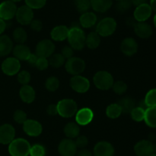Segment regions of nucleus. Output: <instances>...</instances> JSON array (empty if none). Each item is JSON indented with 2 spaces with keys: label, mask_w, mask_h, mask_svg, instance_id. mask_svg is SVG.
Masks as SVG:
<instances>
[{
  "label": "nucleus",
  "mask_w": 156,
  "mask_h": 156,
  "mask_svg": "<svg viewBox=\"0 0 156 156\" xmlns=\"http://www.w3.org/2000/svg\"><path fill=\"white\" fill-rule=\"evenodd\" d=\"M85 32L80 27V24H73L69 32L68 39L70 47L74 50H80L84 48L85 45Z\"/></svg>",
  "instance_id": "1"
},
{
  "label": "nucleus",
  "mask_w": 156,
  "mask_h": 156,
  "mask_svg": "<svg viewBox=\"0 0 156 156\" xmlns=\"http://www.w3.org/2000/svg\"><path fill=\"white\" fill-rule=\"evenodd\" d=\"M30 147L31 145L28 141L18 138L9 144V152L11 156H28Z\"/></svg>",
  "instance_id": "2"
},
{
  "label": "nucleus",
  "mask_w": 156,
  "mask_h": 156,
  "mask_svg": "<svg viewBox=\"0 0 156 156\" xmlns=\"http://www.w3.org/2000/svg\"><path fill=\"white\" fill-rule=\"evenodd\" d=\"M58 114L63 118H71L76 114L78 106L72 99H63L57 103Z\"/></svg>",
  "instance_id": "3"
},
{
  "label": "nucleus",
  "mask_w": 156,
  "mask_h": 156,
  "mask_svg": "<svg viewBox=\"0 0 156 156\" xmlns=\"http://www.w3.org/2000/svg\"><path fill=\"white\" fill-rule=\"evenodd\" d=\"M93 82L95 87L99 90H108L112 88L114 80L113 76L109 72L101 70L94 74Z\"/></svg>",
  "instance_id": "4"
},
{
  "label": "nucleus",
  "mask_w": 156,
  "mask_h": 156,
  "mask_svg": "<svg viewBox=\"0 0 156 156\" xmlns=\"http://www.w3.org/2000/svg\"><path fill=\"white\" fill-rule=\"evenodd\" d=\"M117 29V21L114 18L107 17L98 23L96 32L101 37H108L112 35Z\"/></svg>",
  "instance_id": "5"
},
{
  "label": "nucleus",
  "mask_w": 156,
  "mask_h": 156,
  "mask_svg": "<svg viewBox=\"0 0 156 156\" xmlns=\"http://www.w3.org/2000/svg\"><path fill=\"white\" fill-rule=\"evenodd\" d=\"M65 68L69 74L73 76L80 75L85 70V62L82 58L73 57L69 59H67L65 64Z\"/></svg>",
  "instance_id": "6"
},
{
  "label": "nucleus",
  "mask_w": 156,
  "mask_h": 156,
  "mask_svg": "<svg viewBox=\"0 0 156 156\" xmlns=\"http://www.w3.org/2000/svg\"><path fill=\"white\" fill-rule=\"evenodd\" d=\"M55 50V44L49 39L40 41L36 46V55L40 58H48Z\"/></svg>",
  "instance_id": "7"
},
{
  "label": "nucleus",
  "mask_w": 156,
  "mask_h": 156,
  "mask_svg": "<svg viewBox=\"0 0 156 156\" xmlns=\"http://www.w3.org/2000/svg\"><path fill=\"white\" fill-rule=\"evenodd\" d=\"M16 5L15 2L6 0L0 4V18L4 21H9L15 17L17 12Z\"/></svg>",
  "instance_id": "8"
},
{
  "label": "nucleus",
  "mask_w": 156,
  "mask_h": 156,
  "mask_svg": "<svg viewBox=\"0 0 156 156\" xmlns=\"http://www.w3.org/2000/svg\"><path fill=\"white\" fill-rule=\"evenodd\" d=\"M21 64L15 57H10L5 60L2 64V70L8 76H14L20 71Z\"/></svg>",
  "instance_id": "9"
},
{
  "label": "nucleus",
  "mask_w": 156,
  "mask_h": 156,
  "mask_svg": "<svg viewBox=\"0 0 156 156\" xmlns=\"http://www.w3.org/2000/svg\"><path fill=\"white\" fill-rule=\"evenodd\" d=\"M70 87L74 91L79 93H86L90 88V82L86 77L81 75L73 76L69 81Z\"/></svg>",
  "instance_id": "10"
},
{
  "label": "nucleus",
  "mask_w": 156,
  "mask_h": 156,
  "mask_svg": "<svg viewBox=\"0 0 156 156\" xmlns=\"http://www.w3.org/2000/svg\"><path fill=\"white\" fill-rule=\"evenodd\" d=\"M77 149L75 141L68 138L62 139L58 146V151L61 156H75Z\"/></svg>",
  "instance_id": "11"
},
{
  "label": "nucleus",
  "mask_w": 156,
  "mask_h": 156,
  "mask_svg": "<svg viewBox=\"0 0 156 156\" xmlns=\"http://www.w3.org/2000/svg\"><path fill=\"white\" fill-rule=\"evenodd\" d=\"M15 18H16L17 21L21 25L30 24L32 20L34 19L33 9L29 8L26 5L21 6L17 9Z\"/></svg>",
  "instance_id": "12"
},
{
  "label": "nucleus",
  "mask_w": 156,
  "mask_h": 156,
  "mask_svg": "<svg viewBox=\"0 0 156 156\" xmlns=\"http://www.w3.org/2000/svg\"><path fill=\"white\" fill-rule=\"evenodd\" d=\"M134 152L137 156H149L154 153V144L149 139H143L134 146Z\"/></svg>",
  "instance_id": "13"
},
{
  "label": "nucleus",
  "mask_w": 156,
  "mask_h": 156,
  "mask_svg": "<svg viewBox=\"0 0 156 156\" xmlns=\"http://www.w3.org/2000/svg\"><path fill=\"white\" fill-rule=\"evenodd\" d=\"M23 130L27 136L37 137L42 133L43 127L41 122L35 119H27L23 124Z\"/></svg>",
  "instance_id": "14"
},
{
  "label": "nucleus",
  "mask_w": 156,
  "mask_h": 156,
  "mask_svg": "<svg viewBox=\"0 0 156 156\" xmlns=\"http://www.w3.org/2000/svg\"><path fill=\"white\" fill-rule=\"evenodd\" d=\"M114 152L115 150L112 144L106 141L98 142L93 149L94 156H114Z\"/></svg>",
  "instance_id": "15"
},
{
  "label": "nucleus",
  "mask_w": 156,
  "mask_h": 156,
  "mask_svg": "<svg viewBox=\"0 0 156 156\" xmlns=\"http://www.w3.org/2000/svg\"><path fill=\"white\" fill-rule=\"evenodd\" d=\"M15 128L10 124H3L0 126V144L9 145L15 139Z\"/></svg>",
  "instance_id": "16"
},
{
  "label": "nucleus",
  "mask_w": 156,
  "mask_h": 156,
  "mask_svg": "<svg viewBox=\"0 0 156 156\" xmlns=\"http://www.w3.org/2000/svg\"><path fill=\"white\" fill-rule=\"evenodd\" d=\"M152 13V10L148 3H144L136 7L133 12V18L137 22H143L149 19Z\"/></svg>",
  "instance_id": "17"
},
{
  "label": "nucleus",
  "mask_w": 156,
  "mask_h": 156,
  "mask_svg": "<svg viewBox=\"0 0 156 156\" xmlns=\"http://www.w3.org/2000/svg\"><path fill=\"white\" fill-rule=\"evenodd\" d=\"M138 43L133 38H124L120 44V50L126 56L130 57L136 54L138 51Z\"/></svg>",
  "instance_id": "18"
},
{
  "label": "nucleus",
  "mask_w": 156,
  "mask_h": 156,
  "mask_svg": "<svg viewBox=\"0 0 156 156\" xmlns=\"http://www.w3.org/2000/svg\"><path fill=\"white\" fill-rule=\"evenodd\" d=\"M94 118V113L88 107L78 110L76 114V121L78 125H86L89 124Z\"/></svg>",
  "instance_id": "19"
},
{
  "label": "nucleus",
  "mask_w": 156,
  "mask_h": 156,
  "mask_svg": "<svg viewBox=\"0 0 156 156\" xmlns=\"http://www.w3.org/2000/svg\"><path fill=\"white\" fill-rule=\"evenodd\" d=\"M134 32L140 38L146 39L150 38L153 33V29L152 26L146 21L143 22H136L134 25Z\"/></svg>",
  "instance_id": "20"
},
{
  "label": "nucleus",
  "mask_w": 156,
  "mask_h": 156,
  "mask_svg": "<svg viewBox=\"0 0 156 156\" xmlns=\"http://www.w3.org/2000/svg\"><path fill=\"white\" fill-rule=\"evenodd\" d=\"M97 15L92 12H86L82 14L79 18V24L82 28H90L94 26L97 23Z\"/></svg>",
  "instance_id": "21"
},
{
  "label": "nucleus",
  "mask_w": 156,
  "mask_h": 156,
  "mask_svg": "<svg viewBox=\"0 0 156 156\" xmlns=\"http://www.w3.org/2000/svg\"><path fill=\"white\" fill-rule=\"evenodd\" d=\"M13 55L18 61H27L31 54L30 48L24 44H18L13 47Z\"/></svg>",
  "instance_id": "22"
},
{
  "label": "nucleus",
  "mask_w": 156,
  "mask_h": 156,
  "mask_svg": "<svg viewBox=\"0 0 156 156\" xmlns=\"http://www.w3.org/2000/svg\"><path fill=\"white\" fill-rule=\"evenodd\" d=\"M69 29L65 25H58L52 29L50 32L51 38L55 41H62L67 39Z\"/></svg>",
  "instance_id": "23"
},
{
  "label": "nucleus",
  "mask_w": 156,
  "mask_h": 156,
  "mask_svg": "<svg viewBox=\"0 0 156 156\" xmlns=\"http://www.w3.org/2000/svg\"><path fill=\"white\" fill-rule=\"evenodd\" d=\"M19 96L21 100L26 103H31L35 99V91L31 86L22 85L19 91Z\"/></svg>",
  "instance_id": "24"
},
{
  "label": "nucleus",
  "mask_w": 156,
  "mask_h": 156,
  "mask_svg": "<svg viewBox=\"0 0 156 156\" xmlns=\"http://www.w3.org/2000/svg\"><path fill=\"white\" fill-rule=\"evenodd\" d=\"M13 42L8 35H0V57L9 55L13 50Z\"/></svg>",
  "instance_id": "25"
},
{
  "label": "nucleus",
  "mask_w": 156,
  "mask_h": 156,
  "mask_svg": "<svg viewBox=\"0 0 156 156\" xmlns=\"http://www.w3.org/2000/svg\"><path fill=\"white\" fill-rule=\"evenodd\" d=\"M113 5V0H91V8L100 13H105L109 10Z\"/></svg>",
  "instance_id": "26"
},
{
  "label": "nucleus",
  "mask_w": 156,
  "mask_h": 156,
  "mask_svg": "<svg viewBox=\"0 0 156 156\" xmlns=\"http://www.w3.org/2000/svg\"><path fill=\"white\" fill-rule=\"evenodd\" d=\"M64 133L68 139H76L79 136V133H80L79 125L76 122H68L64 127Z\"/></svg>",
  "instance_id": "27"
},
{
  "label": "nucleus",
  "mask_w": 156,
  "mask_h": 156,
  "mask_svg": "<svg viewBox=\"0 0 156 156\" xmlns=\"http://www.w3.org/2000/svg\"><path fill=\"white\" fill-rule=\"evenodd\" d=\"M144 121L150 128H156V107H148L146 109Z\"/></svg>",
  "instance_id": "28"
},
{
  "label": "nucleus",
  "mask_w": 156,
  "mask_h": 156,
  "mask_svg": "<svg viewBox=\"0 0 156 156\" xmlns=\"http://www.w3.org/2000/svg\"><path fill=\"white\" fill-rule=\"evenodd\" d=\"M101 44V36L96 32L88 34L85 38V45L90 49H96Z\"/></svg>",
  "instance_id": "29"
},
{
  "label": "nucleus",
  "mask_w": 156,
  "mask_h": 156,
  "mask_svg": "<svg viewBox=\"0 0 156 156\" xmlns=\"http://www.w3.org/2000/svg\"><path fill=\"white\" fill-rule=\"evenodd\" d=\"M117 103L120 106L122 113H130L133 109L136 107V102L133 99L130 97H123L118 101Z\"/></svg>",
  "instance_id": "30"
},
{
  "label": "nucleus",
  "mask_w": 156,
  "mask_h": 156,
  "mask_svg": "<svg viewBox=\"0 0 156 156\" xmlns=\"http://www.w3.org/2000/svg\"><path fill=\"white\" fill-rule=\"evenodd\" d=\"M122 114V110L118 103H112L106 109V115L110 119H117Z\"/></svg>",
  "instance_id": "31"
},
{
  "label": "nucleus",
  "mask_w": 156,
  "mask_h": 156,
  "mask_svg": "<svg viewBox=\"0 0 156 156\" xmlns=\"http://www.w3.org/2000/svg\"><path fill=\"white\" fill-rule=\"evenodd\" d=\"M12 36L18 44H24L27 41V34L23 28L18 27L13 31Z\"/></svg>",
  "instance_id": "32"
},
{
  "label": "nucleus",
  "mask_w": 156,
  "mask_h": 156,
  "mask_svg": "<svg viewBox=\"0 0 156 156\" xmlns=\"http://www.w3.org/2000/svg\"><path fill=\"white\" fill-rule=\"evenodd\" d=\"M48 61L49 64L55 68H59L65 64V58L61 54H53Z\"/></svg>",
  "instance_id": "33"
},
{
  "label": "nucleus",
  "mask_w": 156,
  "mask_h": 156,
  "mask_svg": "<svg viewBox=\"0 0 156 156\" xmlns=\"http://www.w3.org/2000/svg\"><path fill=\"white\" fill-rule=\"evenodd\" d=\"M145 112H146V110L144 109L140 106H136L135 108L133 109L129 114H130L133 120H134L135 122H142V121H144Z\"/></svg>",
  "instance_id": "34"
},
{
  "label": "nucleus",
  "mask_w": 156,
  "mask_h": 156,
  "mask_svg": "<svg viewBox=\"0 0 156 156\" xmlns=\"http://www.w3.org/2000/svg\"><path fill=\"white\" fill-rule=\"evenodd\" d=\"M59 80L56 76H50L46 80L45 87L47 90L50 92H54L59 88Z\"/></svg>",
  "instance_id": "35"
},
{
  "label": "nucleus",
  "mask_w": 156,
  "mask_h": 156,
  "mask_svg": "<svg viewBox=\"0 0 156 156\" xmlns=\"http://www.w3.org/2000/svg\"><path fill=\"white\" fill-rule=\"evenodd\" d=\"M144 101L147 107H156V88L151 89L148 91Z\"/></svg>",
  "instance_id": "36"
},
{
  "label": "nucleus",
  "mask_w": 156,
  "mask_h": 156,
  "mask_svg": "<svg viewBox=\"0 0 156 156\" xmlns=\"http://www.w3.org/2000/svg\"><path fill=\"white\" fill-rule=\"evenodd\" d=\"M74 4L76 9L82 14L91 8V0H74Z\"/></svg>",
  "instance_id": "37"
},
{
  "label": "nucleus",
  "mask_w": 156,
  "mask_h": 156,
  "mask_svg": "<svg viewBox=\"0 0 156 156\" xmlns=\"http://www.w3.org/2000/svg\"><path fill=\"white\" fill-rule=\"evenodd\" d=\"M46 148L41 144H35L30 147V156H46Z\"/></svg>",
  "instance_id": "38"
},
{
  "label": "nucleus",
  "mask_w": 156,
  "mask_h": 156,
  "mask_svg": "<svg viewBox=\"0 0 156 156\" xmlns=\"http://www.w3.org/2000/svg\"><path fill=\"white\" fill-rule=\"evenodd\" d=\"M133 4L130 0H120L116 5V9L120 13H124L131 9Z\"/></svg>",
  "instance_id": "39"
},
{
  "label": "nucleus",
  "mask_w": 156,
  "mask_h": 156,
  "mask_svg": "<svg viewBox=\"0 0 156 156\" xmlns=\"http://www.w3.org/2000/svg\"><path fill=\"white\" fill-rule=\"evenodd\" d=\"M112 89L115 93L118 95H123L127 90V85L125 82L122 80H118L114 83L112 86Z\"/></svg>",
  "instance_id": "40"
},
{
  "label": "nucleus",
  "mask_w": 156,
  "mask_h": 156,
  "mask_svg": "<svg viewBox=\"0 0 156 156\" xmlns=\"http://www.w3.org/2000/svg\"><path fill=\"white\" fill-rule=\"evenodd\" d=\"M26 6L31 9H40L44 7L47 0H24Z\"/></svg>",
  "instance_id": "41"
},
{
  "label": "nucleus",
  "mask_w": 156,
  "mask_h": 156,
  "mask_svg": "<svg viewBox=\"0 0 156 156\" xmlns=\"http://www.w3.org/2000/svg\"><path fill=\"white\" fill-rule=\"evenodd\" d=\"M30 74L29 72L27 70H21L18 73V76H17V80L18 82L22 85H27L29 82L30 81Z\"/></svg>",
  "instance_id": "42"
},
{
  "label": "nucleus",
  "mask_w": 156,
  "mask_h": 156,
  "mask_svg": "<svg viewBox=\"0 0 156 156\" xmlns=\"http://www.w3.org/2000/svg\"><path fill=\"white\" fill-rule=\"evenodd\" d=\"M13 119L18 124H24L25 121L27 120V114L24 111L21 110H17L13 114Z\"/></svg>",
  "instance_id": "43"
},
{
  "label": "nucleus",
  "mask_w": 156,
  "mask_h": 156,
  "mask_svg": "<svg viewBox=\"0 0 156 156\" xmlns=\"http://www.w3.org/2000/svg\"><path fill=\"white\" fill-rule=\"evenodd\" d=\"M49 65L50 64H49V61L47 58H40V57H38L36 64H35V67L39 70H44L49 67Z\"/></svg>",
  "instance_id": "44"
},
{
  "label": "nucleus",
  "mask_w": 156,
  "mask_h": 156,
  "mask_svg": "<svg viewBox=\"0 0 156 156\" xmlns=\"http://www.w3.org/2000/svg\"><path fill=\"white\" fill-rule=\"evenodd\" d=\"M76 145L77 148H85L88 145V139L85 136H79L76 138Z\"/></svg>",
  "instance_id": "45"
},
{
  "label": "nucleus",
  "mask_w": 156,
  "mask_h": 156,
  "mask_svg": "<svg viewBox=\"0 0 156 156\" xmlns=\"http://www.w3.org/2000/svg\"><path fill=\"white\" fill-rule=\"evenodd\" d=\"M61 54L63 56L65 59H69V58H73V55H74V49L70 46H65L62 49Z\"/></svg>",
  "instance_id": "46"
},
{
  "label": "nucleus",
  "mask_w": 156,
  "mask_h": 156,
  "mask_svg": "<svg viewBox=\"0 0 156 156\" xmlns=\"http://www.w3.org/2000/svg\"><path fill=\"white\" fill-rule=\"evenodd\" d=\"M30 28L33 31L37 32H39L42 30L43 28V23L42 21L38 19H33L31 22L30 23Z\"/></svg>",
  "instance_id": "47"
},
{
  "label": "nucleus",
  "mask_w": 156,
  "mask_h": 156,
  "mask_svg": "<svg viewBox=\"0 0 156 156\" xmlns=\"http://www.w3.org/2000/svg\"><path fill=\"white\" fill-rule=\"evenodd\" d=\"M47 113L49 116H56L58 114L57 106L55 104H50L47 106Z\"/></svg>",
  "instance_id": "48"
},
{
  "label": "nucleus",
  "mask_w": 156,
  "mask_h": 156,
  "mask_svg": "<svg viewBox=\"0 0 156 156\" xmlns=\"http://www.w3.org/2000/svg\"><path fill=\"white\" fill-rule=\"evenodd\" d=\"M77 156H93V153L91 152L90 150L87 149V148H80L79 151H77L76 153Z\"/></svg>",
  "instance_id": "49"
},
{
  "label": "nucleus",
  "mask_w": 156,
  "mask_h": 156,
  "mask_svg": "<svg viewBox=\"0 0 156 156\" xmlns=\"http://www.w3.org/2000/svg\"><path fill=\"white\" fill-rule=\"evenodd\" d=\"M38 57L37 56L36 54H30V56L29 57V58L27 59V62H28V64H30V65L33 66V67H35V64H36V62H37V60Z\"/></svg>",
  "instance_id": "50"
},
{
  "label": "nucleus",
  "mask_w": 156,
  "mask_h": 156,
  "mask_svg": "<svg viewBox=\"0 0 156 156\" xmlns=\"http://www.w3.org/2000/svg\"><path fill=\"white\" fill-rule=\"evenodd\" d=\"M6 26H7V24H6L5 21L0 18V35H2L3 32H5V30L6 28Z\"/></svg>",
  "instance_id": "51"
},
{
  "label": "nucleus",
  "mask_w": 156,
  "mask_h": 156,
  "mask_svg": "<svg viewBox=\"0 0 156 156\" xmlns=\"http://www.w3.org/2000/svg\"><path fill=\"white\" fill-rule=\"evenodd\" d=\"M131 2H132V4L133 5V6H135L136 7L138 6H140V5L142 4H144V3H147L146 2H147V0H130Z\"/></svg>",
  "instance_id": "52"
},
{
  "label": "nucleus",
  "mask_w": 156,
  "mask_h": 156,
  "mask_svg": "<svg viewBox=\"0 0 156 156\" xmlns=\"http://www.w3.org/2000/svg\"><path fill=\"white\" fill-rule=\"evenodd\" d=\"M136 21L135 20V18H128L127 21H126V24H128V25L129 26H133L136 24Z\"/></svg>",
  "instance_id": "53"
},
{
  "label": "nucleus",
  "mask_w": 156,
  "mask_h": 156,
  "mask_svg": "<svg viewBox=\"0 0 156 156\" xmlns=\"http://www.w3.org/2000/svg\"><path fill=\"white\" fill-rule=\"evenodd\" d=\"M149 6H150L152 10L156 12V0H150Z\"/></svg>",
  "instance_id": "54"
},
{
  "label": "nucleus",
  "mask_w": 156,
  "mask_h": 156,
  "mask_svg": "<svg viewBox=\"0 0 156 156\" xmlns=\"http://www.w3.org/2000/svg\"><path fill=\"white\" fill-rule=\"evenodd\" d=\"M153 22H154V25H155V27L156 28V14L155 15V16H154Z\"/></svg>",
  "instance_id": "55"
},
{
  "label": "nucleus",
  "mask_w": 156,
  "mask_h": 156,
  "mask_svg": "<svg viewBox=\"0 0 156 156\" xmlns=\"http://www.w3.org/2000/svg\"><path fill=\"white\" fill-rule=\"evenodd\" d=\"M10 1H12V2H21V0H10Z\"/></svg>",
  "instance_id": "56"
},
{
  "label": "nucleus",
  "mask_w": 156,
  "mask_h": 156,
  "mask_svg": "<svg viewBox=\"0 0 156 156\" xmlns=\"http://www.w3.org/2000/svg\"><path fill=\"white\" fill-rule=\"evenodd\" d=\"M154 153L156 154V143L154 145Z\"/></svg>",
  "instance_id": "57"
},
{
  "label": "nucleus",
  "mask_w": 156,
  "mask_h": 156,
  "mask_svg": "<svg viewBox=\"0 0 156 156\" xmlns=\"http://www.w3.org/2000/svg\"><path fill=\"white\" fill-rule=\"evenodd\" d=\"M149 156H156V154H155V153H153V154H151V155H149Z\"/></svg>",
  "instance_id": "58"
},
{
  "label": "nucleus",
  "mask_w": 156,
  "mask_h": 156,
  "mask_svg": "<svg viewBox=\"0 0 156 156\" xmlns=\"http://www.w3.org/2000/svg\"><path fill=\"white\" fill-rule=\"evenodd\" d=\"M116 1H117V2H118V1H120V0H116Z\"/></svg>",
  "instance_id": "59"
}]
</instances>
